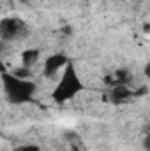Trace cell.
Here are the masks:
<instances>
[{"mask_svg": "<svg viewBox=\"0 0 150 151\" xmlns=\"http://www.w3.org/2000/svg\"><path fill=\"white\" fill-rule=\"evenodd\" d=\"M143 32H145V34H150V23H145V25H143Z\"/></svg>", "mask_w": 150, "mask_h": 151, "instance_id": "obj_12", "label": "cell"}, {"mask_svg": "<svg viewBox=\"0 0 150 151\" xmlns=\"http://www.w3.org/2000/svg\"><path fill=\"white\" fill-rule=\"evenodd\" d=\"M25 28V23L20 18H4L0 23V34L4 40H11L14 39L21 30Z\"/></svg>", "mask_w": 150, "mask_h": 151, "instance_id": "obj_3", "label": "cell"}, {"mask_svg": "<svg viewBox=\"0 0 150 151\" xmlns=\"http://www.w3.org/2000/svg\"><path fill=\"white\" fill-rule=\"evenodd\" d=\"M145 76H147V77H150V62L145 65Z\"/></svg>", "mask_w": 150, "mask_h": 151, "instance_id": "obj_11", "label": "cell"}, {"mask_svg": "<svg viewBox=\"0 0 150 151\" xmlns=\"http://www.w3.org/2000/svg\"><path fill=\"white\" fill-rule=\"evenodd\" d=\"M143 148H145V151H150V134H147L143 139Z\"/></svg>", "mask_w": 150, "mask_h": 151, "instance_id": "obj_8", "label": "cell"}, {"mask_svg": "<svg viewBox=\"0 0 150 151\" xmlns=\"http://www.w3.org/2000/svg\"><path fill=\"white\" fill-rule=\"evenodd\" d=\"M147 91H149V88H147V86H143V88H140V90H136V91H134V97H140V95H145Z\"/></svg>", "mask_w": 150, "mask_h": 151, "instance_id": "obj_10", "label": "cell"}, {"mask_svg": "<svg viewBox=\"0 0 150 151\" xmlns=\"http://www.w3.org/2000/svg\"><path fill=\"white\" fill-rule=\"evenodd\" d=\"M69 63V58L62 53H57V55H51L46 58L44 62V74L48 77H51L53 74H57L60 69H66V65Z\"/></svg>", "mask_w": 150, "mask_h": 151, "instance_id": "obj_4", "label": "cell"}, {"mask_svg": "<svg viewBox=\"0 0 150 151\" xmlns=\"http://www.w3.org/2000/svg\"><path fill=\"white\" fill-rule=\"evenodd\" d=\"M16 151H41L37 148V146H23V148H20V150H16Z\"/></svg>", "mask_w": 150, "mask_h": 151, "instance_id": "obj_9", "label": "cell"}, {"mask_svg": "<svg viewBox=\"0 0 150 151\" xmlns=\"http://www.w3.org/2000/svg\"><path fill=\"white\" fill-rule=\"evenodd\" d=\"M131 97H134V91L127 84H117V86H111V90H110V99L113 104H122V102L129 100Z\"/></svg>", "mask_w": 150, "mask_h": 151, "instance_id": "obj_5", "label": "cell"}, {"mask_svg": "<svg viewBox=\"0 0 150 151\" xmlns=\"http://www.w3.org/2000/svg\"><path fill=\"white\" fill-rule=\"evenodd\" d=\"M83 90V83L79 79V76L76 72V67L73 62H69L66 65V69L62 70V76L51 93V99L57 102V104H64L71 99H74L76 95Z\"/></svg>", "mask_w": 150, "mask_h": 151, "instance_id": "obj_1", "label": "cell"}, {"mask_svg": "<svg viewBox=\"0 0 150 151\" xmlns=\"http://www.w3.org/2000/svg\"><path fill=\"white\" fill-rule=\"evenodd\" d=\"M12 76H16V77H20V79H30L32 70H30L28 67H20V69H14V70H12Z\"/></svg>", "mask_w": 150, "mask_h": 151, "instance_id": "obj_7", "label": "cell"}, {"mask_svg": "<svg viewBox=\"0 0 150 151\" xmlns=\"http://www.w3.org/2000/svg\"><path fill=\"white\" fill-rule=\"evenodd\" d=\"M2 84H4V91L9 99V102L12 104H25L30 102L36 95L37 84L30 79H20L12 74L4 72L2 74Z\"/></svg>", "mask_w": 150, "mask_h": 151, "instance_id": "obj_2", "label": "cell"}, {"mask_svg": "<svg viewBox=\"0 0 150 151\" xmlns=\"http://www.w3.org/2000/svg\"><path fill=\"white\" fill-rule=\"evenodd\" d=\"M39 55H41L39 49H25L21 53V63H23V67H28L30 69L34 63H37Z\"/></svg>", "mask_w": 150, "mask_h": 151, "instance_id": "obj_6", "label": "cell"}]
</instances>
